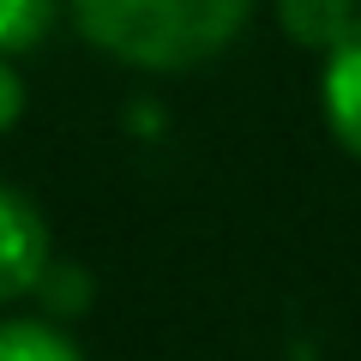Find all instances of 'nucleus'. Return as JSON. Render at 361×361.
<instances>
[{
	"label": "nucleus",
	"mask_w": 361,
	"mask_h": 361,
	"mask_svg": "<svg viewBox=\"0 0 361 361\" xmlns=\"http://www.w3.org/2000/svg\"><path fill=\"white\" fill-rule=\"evenodd\" d=\"M325 121L349 157H361V18L325 49Z\"/></svg>",
	"instance_id": "7ed1b4c3"
},
{
	"label": "nucleus",
	"mask_w": 361,
	"mask_h": 361,
	"mask_svg": "<svg viewBox=\"0 0 361 361\" xmlns=\"http://www.w3.org/2000/svg\"><path fill=\"white\" fill-rule=\"evenodd\" d=\"M0 361H78V349L49 325L18 319V325H0Z\"/></svg>",
	"instance_id": "39448f33"
},
{
	"label": "nucleus",
	"mask_w": 361,
	"mask_h": 361,
	"mask_svg": "<svg viewBox=\"0 0 361 361\" xmlns=\"http://www.w3.org/2000/svg\"><path fill=\"white\" fill-rule=\"evenodd\" d=\"M54 25V0H0V54L37 49Z\"/></svg>",
	"instance_id": "423d86ee"
},
{
	"label": "nucleus",
	"mask_w": 361,
	"mask_h": 361,
	"mask_svg": "<svg viewBox=\"0 0 361 361\" xmlns=\"http://www.w3.org/2000/svg\"><path fill=\"white\" fill-rule=\"evenodd\" d=\"M277 13H283V30L295 42H307V49H331L355 25L349 0H277Z\"/></svg>",
	"instance_id": "20e7f679"
},
{
	"label": "nucleus",
	"mask_w": 361,
	"mask_h": 361,
	"mask_svg": "<svg viewBox=\"0 0 361 361\" xmlns=\"http://www.w3.org/2000/svg\"><path fill=\"white\" fill-rule=\"evenodd\" d=\"M253 0H73L85 42L127 66L187 73L241 37Z\"/></svg>",
	"instance_id": "f257e3e1"
},
{
	"label": "nucleus",
	"mask_w": 361,
	"mask_h": 361,
	"mask_svg": "<svg viewBox=\"0 0 361 361\" xmlns=\"http://www.w3.org/2000/svg\"><path fill=\"white\" fill-rule=\"evenodd\" d=\"M18 115H25V85H18V73L6 66V54H0V133L13 127Z\"/></svg>",
	"instance_id": "0eeeda50"
},
{
	"label": "nucleus",
	"mask_w": 361,
	"mask_h": 361,
	"mask_svg": "<svg viewBox=\"0 0 361 361\" xmlns=\"http://www.w3.org/2000/svg\"><path fill=\"white\" fill-rule=\"evenodd\" d=\"M49 265V229H42L37 205L13 187H0V301L25 295Z\"/></svg>",
	"instance_id": "f03ea898"
}]
</instances>
